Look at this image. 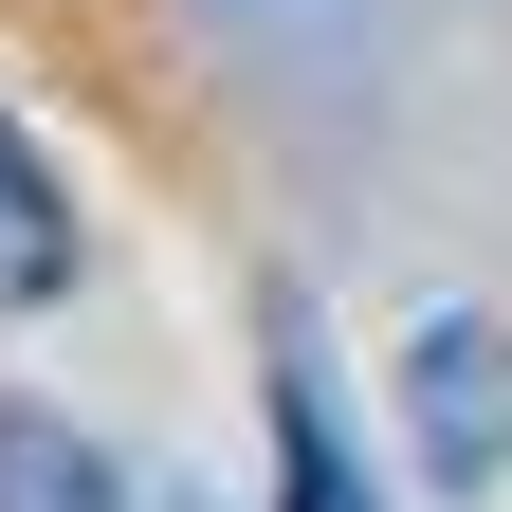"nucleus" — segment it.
<instances>
[{
  "label": "nucleus",
  "instance_id": "nucleus-1",
  "mask_svg": "<svg viewBox=\"0 0 512 512\" xmlns=\"http://www.w3.org/2000/svg\"><path fill=\"white\" fill-rule=\"evenodd\" d=\"M403 403H421V458L458 494L512 476V330H494V311H439V330L403 348Z\"/></svg>",
  "mask_w": 512,
  "mask_h": 512
},
{
  "label": "nucleus",
  "instance_id": "nucleus-4",
  "mask_svg": "<svg viewBox=\"0 0 512 512\" xmlns=\"http://www.w3.org/2000/svg\"><path fill=\"white\" fill-rule=\"evenodd\" d=\"M275 439H293V512H366V494H348V439H330V384H311V348L275 366Z\"/></svg>",
  "mask_w": 512,
  "mask_h": 512
},
{
  "label": "nucleus",
  "instance_id": "nucleus-3",
  "mask_svg": "<svg viewBox=\"0 0 512 512\" xmlns=\"http://www.w3.org/2000/svg\"><path fill=\"white\" fill-rule=\"evenodd\" d=\"M0 512H128V494H110V458L55 403H0Z\"/></svg>",
  "mask_w": 512,
  "mask_h": 512
},
{
  "label": "nucleus",
  "instance_id": "nucleus-2",
  "mask_svg": "<svg viewBox=\"0 0 512 512\" xmlns=\"http://www.w3.org/2000/svg\"><path fill=\"white\" fill-rule=\"evenodd\" d=\"M55 293H74V202H55V165L0 110V311H55Z\"/></svg>",
  "mask_w": 512,
  "mask_h": 512
}]
</instances>
